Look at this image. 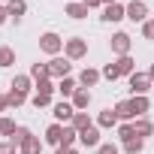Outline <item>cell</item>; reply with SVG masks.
<instances>
[{
  "label": "cell",
  "mask_w": 154,
  "mask_h": 154,
  "mask_svg": "<svg viewBox=\"0 0 154 154\" xmlns=\"http://www.w3.org/2000/svg\"><path fill=\"white\" fill-rule=\"evenodd\" d=\"M15 63V48H9V45H0V66H12Z\"/></svg>",
  "instance_id": "25"
},
{
  "label": "cell",
  "mask_w": 154,
  "mask_h": 154,
  "mask_svg": "<svg viewBox=\"0 0 154 154\" xmlns=\"http://www.w3.org/2000/svg\"><path fill=\"white\" fill-rule=\"evenodd\" d=\"M133 100V109H136V118H145V112L151 109V100L148 97H130Z\"/></svg>",
  "instance_id": "24"
},
{
  "label": "cell",
  "mask_w": 154,
  "mask_h": 154,
  "mask_svg": "<svg viewBox=\"0 0 154 154\" xmlns=\"http://www.w3.org/2000/svg\"><path fill=\"white\" fill-rule=\"evenodd\" d=\"M121 18H127V6H121V3L103 6V21H121Z\"/></svg>",
  "instance_id": "11"
},
{
  "label": "cell",
  "mask_w": 154,
  "mask_h": 154,
  "mask_svg": "<svg viewBox=\"0 0 154 154\" xmlns=\"http://www.w3.org/2000/svg\"><path fill=\"white\" fill-rule=\"evenodd\" d=\"M112 3H118V0H103V6H112Z\"/></svg>",
  "instance_id": "43"
},
{
  "label": "cell",
  "mask_w": 154,
  "mask_h": 154,
  "mask_svg": "<svg viewBox=\"0 0 154 154\" xmlns=\"http://www.w3.org/2000/svg\"><path fill=\"white\" fill-rule=\"evenodd\" d=\"M0 154H15V145L6 139V142H0Z\"/></svg>",
  "instance_id": "37"
},
{
  "label": "cell",
  "mask_w": 154,
  "mask_h": 154,
  "mask_svg": "<svg viewBox=\"0 0 154 154\" xmlns=\"http://www.w3.org/2000/svg\"><path fill=\"white\" fill-rule=\"evenodd\" d=\"M133 130H136L139 139H148V136L154 133V124H151L148 118H136V121H133Z\"/></svg>",
  "instance_id": "16"
},
{
  "label": "cell",
  "mask_w": 154,
  "mask_h": 154,
  "mask_svg": "<svg viewBox=\"0 0 154 154\" xmlns=\"http://www.w3.org/2000/svg\"><path fill=\"white\" fill-rule=\"evenodd\" d=\"M6 100H9V106H12V109H18V106H24V100H27V94H18V91H12V88H9V94H6Z\"/></svg>",
  "instance_id": "29"
},
{
  "label": "cell",
  "mask_w": 154,
  "mask_h": 154,
  "mask_svg": "<svg viewBox=\"0 0 154 154\" xmlns=\"http://www.w3.org/2000/svg\"><path fill=\"white\" fill-rule=\"evenodd\" d=\"M18 151H21V154H39V151H42V139H39V136H30Z\"/></svg>",
  "instance_id": "23"
},
{
  "label": "cell",
  "mask_w": 154,
  "mask_h": 154,
  "mask_svg": "<svg viewBox=\"0 0 154 154\" xmlns=\"http://www.w3.org/2000/svg\"><path fill=\"white\" fill-rule=\"evenodd\" d=\"M15 130H18V127H15V121H12V118H3V127H0V136L12 139V136H15Z\"/></svg>",
  "instance_id": "31"
},
{
  "label": "cell",
  "mask_w": 154,
  "mask_h": 154,
  "mask_svg": "<svg viewBox=\"0 0 154 154\" xmlns=\"http://www.w3.org/2000/svg\"><path fill=\"white\" fill-rule=\"evenodd\" d=\"M9 88H12V91H18V94H30V88H33V79H30V75H15Z\"/></svg>",
  "instance_id": "17"
},
{
  "label": "cell",
  "mask_w": 154,
  "mask_h": 154,
  "mask_svg": "<svg viewBox=\"0 0 154 154\" xmlns=\"http://www.w3.org/2000/svg\"><path fill=\"white\" fill-rule=\"evenodd\" d=\"M115 115H118V121H124V124L136 121V109H133V100H121V103L115 106Z\"/></svg>",
  "instance_id": "8"
},
{
  "label": "cell",
  "mask_w": 154,
  "mask_h": 154,
  "mask_svg": "<svg viewBox=\"0 0 154 154\" xmlns=\"http://www.w3.org/2000/svg\"><path fill=\"white\" fill-rule=\"evenodd\" d=\"M72 127H75V130L82 133V130H88V127H94V124H91L88 112H75V118H72Z\"/></svg>",
  "instance_id": "26"
},
{
  "label": "cell",
  "mask_w": 154,
  "mask_h": 154,
  "mask_svg": "<svg viewBox=\"0 0 154 154\" xmlns=\"http://www.w3.org/2000/svg\"><path fill=\"white\" fill-rule=\"evenodd\" d=\"M63 12H66L69 18H75V21H79V18H88V6H85V3H66Z\"/></svg>",
  "instance_id": "18"
},
{
  "label": "cell",
  "mask_w": 154,
  "mask_h": 154,
  "mask_svg": "<svg viewBox=\"0 0 154 154\" xmlns=\"http://www.w3.org/2000/svg\"><path fill=\"white\" fill-rule=\"evenodd\" d=\"M63 54H66L69 60H82V57L88 54V39H85V36L66 39V42H63Z\"/></svg>",
  "instance_id": "1"
},
{
  "label": "cell",
  "mask_w": 154,
  "mask_h": 154,
  "mask_svg": "<svg viewBox=\"0 0 154 154\" xmlns=\"http://www.w3.org/2000/svg\"><path fill=\"white\" fill-rule=\"evenodd\" d=\"M142 148H145V139H130V142H124V154H142Z\"/></svg>",
  "instance_id": "28"
},
{
  "label": "cell",
  "mask_w": 154,
  "mask_h": 154,
  "mask_svg": "<svg viewBox=\"0 0 154 154\" xmlns=\"http://www.w3.org/2000/svg\"><path fill=\"white\" fill-rule=\"evenodd\" d=\"M30 103H33L36 109H45V106H51V94H33Z\"/></svg>",
  "instance_id": "32"
},
{
  "label": "cell",
  "mask_w": 154,
  "mask_h": 154,
  "mask_svg": "<svg viewBox=\"0 0 154 154\" xmlns=\"http://www.w3.org/2000/svg\"><path fill=\"white\" fill-rule=\"evenodd\" d=\"M109 45H112V51H115L118 57H124V54H130V45H133V39H130L127 33H115V36L109 39Z\"/></svg>",
  "instance_id": "7"
},
{
  "label": "cell",
  "mask_w": 154,
  "mask_h": 154,
  "mask_svg": "<svg viewBox=\"0 0 154 154\" xmlns=\"http://www.w3.org/2000/svg\"><path fill=\"white\" fill-rule=\"evenodd\" d=\"M148 79H151V82H154V63H151V66H148Z\"/></svg>",
  "instance_id": "42"
},
{
  "label": "cell",
  "mask_w": 154,
  "mask_h": 154,
  "mask_svg": "<svg viewBox=\"0 0 154 154\" xmlns=\"http://www.w3.org/2000/svg\"><path fill=\"white\" fill-rule=\"evenodd\" d=\"M9 109V100H6V94H0V112H6Z\"/></svg>",
  "instance_id": "39"
},
{
  "label": "cell",
  "mask_w": 154,
  "mask_h": 154,
  "mask_svg": "<svg viewBox=\"0 0 154 154\" xmlns=\"http://www.w3.org/2000/svg\"><path fill=\"white\" fill-rule=\"evenodd\" d=\"M6 12H9V18L18 24V21H21V15L27 12V3H24V0H9V3H6Z\"/></svg>",
  "instance_id": "13"
},
{
  "label": "cell",
  "mask_w": 154,
  "mask_h": 154,
  "mask_svg": "<svg viewBox=\"0 0 154 154\" xmlns=\"http://www.w3.org/2000/svg\"><path fill=\"white\" fill-rule=\"evenodd\" d=\"M30 136H33V133H30V130H27V127H18V130H15V136H12V139H9V142H12V145H15V148H21V145H24V142H27V139H30Z\"/></svg>",
  "instance_id": "27"
},
{
  "label": "cell",
  "mask_w": 154,
  "mask_h": 154,
  "mask_svg": "<svg viewBox=\"0 0 154 154\" xmlns=\"http://www.w3.org/2000/svg\"><path fill=\"white\" fill-rule=\"evenodd\" d=\"M72 106H75V112H85L91 106V91L88 88H79V91L72 94Z\"/></svg>",
  "instance_id": "12"
},
{
  "label": "cell",
  "mask_w": 154,
  "mask_h": 154,
  "mask_svg": "<svg viewBox=\"0 0 154 154\" xmlns=\"http://www.w3.org/2000/svg\"><path fill=\"white\" fill-rule=\"evenodd\" d=\"M63 42H66V39H60L54 30H48V33H42V36H39V48H42L45 54H51V57H57V54H60Z\"/></svg>",
  "instance_id": "2"
},
{
  "label": "cell",
  "mask_w": 154,
  "mask_h": 154,
  "mask_svg": "<svg viewBox=\"0 0 154 154\" xmlns=\"http://www.w3.org/2000/svg\"><path fill=\"white\" fill-rule=\"evenodd\" d=\"M97 124H100V127H106V130H109V127H115V124H118L115 109H103V112L97 115Z\"/></svg>",
  "instance_id": "20"
},
{
  "label": "cell",
  "mask_w": 154,
  "mask_h": 154,
  "mask_svg": "<svg viewBox=\"0 0 154 154\" xmlns=\"http://www.w3.org/2000/svg\"><path fill=\"white\" fill-rule=\"evenodd\" d=\"M54 154H79V151H72V148H57Z\"/></svg>",
  "instance_id": "41"
},
{
  "label": "cell",
  "mask_w": 154,
  "mask_h": 154,
  "mask_svg": "<svg viewBox=\"0 0 154 154\" xmlns=\"http://www.w3.org/2000/svg\"><path fill=\"white\" fill-rule=\"evenodd\" d=\"M142 36H145V39H154V18H148V21L142 24Z\"/></svg>",
  "instance_id": "35"
},
{
  "label": "cell",
  "mask_w": 154,
  "mask_h": 154,
  "mask_svg": "<svg viewBox=\"0 0 154 154\" xmlns=\"http://www.w3.org/2000/svg\"><path fill=\"white\" fill-rule=\"evenodd\" d=\"M82 3H85L88 9H97V6H103V0H82Z\"/></svg>",
  "instance_id": "38"
},
{
  "label": "cell",
  "mask_w": 154,
  "mask_h": 154,
  "mask_svg": "<svg viewBox=\"0 0 154 154\" xmlns=\"http://www.w3.org/2000/svg\"><path fill=\"white\" fill-rule=\"evenodd\" d=\"M79 142H82L85 148H100V145H103V142H100V130H97V127L82 130V133H79Z\"/></svg>",
  "instance_id": "10"
},
{
  "label": "cell",
  "mask_w": 154,
  "mask_h": 154,
  "mask_svg": "<svg viewBox=\"0 0 154 154\" xmlns=\"http://www.w3.org/2000/svg\"><path fill=\"white\" fill-rule=\"evenodd\" d=\"M60 133H63V124L54 121V124L45 130V142H48V145H60Z\"/></svg>",
  "instance_id": "22"
},
{
  "label": "cell",
  "mask_w": 154,
  "mask_h": 154,
  "mask_svg": "<svg viewBox=\"0 0 154 154\" xmlns=\"http://www.w3.org/2000/svg\"><path fill=\"white\" fill-rule=\"evenodd\" d=\"M54 121L57 124H72V118H75V106L72 103H66V100H60V103H54Z\"/></svg>",
  "instance_id": "5"
},
{
  "label": "cell",
  "mask_w": 154,
  "mask_h": 154,
  "mask_svg": "<svg viewBox=\"0 0 154 154\" xmlns=\"http://www.w3.org/2000/svg\"><path fill=\"white\" fill-rule=\"evenodd\" d=\"M0 127H3V118H0Z\"/></svg>",
  "instance_id": "44"
},
{
  "label": "cell",
  "mask_w": 154,
  "mask_h": 154,
  "mask_svg": "<svg viewBox=\"0 0 154 154\" xmlns=\"http://www.w3.org/2000/svg\"><path fill=\"white\" fill-rule=\"evenodd\" d=\"M130 91H133V97H145V94L151 91L148 72H133V75H130Z\"/></svg>",
  "instance_id": "4"
},
{
  "label": "cell",
  "mask_w": 154,
  "mask_h": 154,
  "mask_svg": "<svg viewBox=\"0 0 154 154\" xmlns=\"http://www.w3.org/2000/svg\"><path fill=\"white\" fill-rule=\"evenodd\" d=\"M127 18H130L133 24H136V21L145 24V21H148V6L142 3V0H133V3H127Z\"/></svg>",
  "instance_id": "6"
},
{
  "label": "cell",
  "mask_w": 154,
  "mask_h": 154,
  "mask_svg": "<svg viewBox=\"0 0 154 154\" xmlns=\"http://www.w3.org/2000/svg\"><path fill=\"white\" fill-rule=\"evenodd\" d=\"M51 91H57V88L51 85V79H45V82H36V94H51Z\"/></svg>",
  "instance_id": "34"
},
{
  "label": "cell",
  "mask_w": 154,
  "mask_h": 154,
  "mask_svg": "<svg viewBox=\"0 0 154 154\" xmlns=\"http://www.w3.org/2000/svg\"><path fill=\"white\" fill-rule=\"evenodd\" d=\"M118 139H121V142H130V139H136V130H133V124H121V127H118Z\"/></svg>",
  "instance_id": "30"
},
{
  "label": "cell",
  "mask_w": 154,
  "mask_h": 154,
  "mask_svg": "<svg viewBox=\"0 0 154 154\" xmlns=\"http://www.w3.org/2000/svg\"><path fill=\"white\" fill-rule=\"evenodd\" d=\"M100 72H103V79H109V82H115V79H121V72H118V66H115V63H106V66H103Z\"/></svg>",
  "instance_id": "33"
},
{
  "label": "cell",
  "mask_w": 154,
  "mask_h": 154,
  "mask_svg": "<svg viewBox=\"0 0 154 154\" xmlns=\"http://www.w3.org/2000/svg\"><path fill=\"white\" fill-rule=\"evenodd\" d=\"M6 18H9V12H6V6H0V24H3Z\"/></svg>",
  "instance_id": "40"
},
{
  "label": "cell",
  "mask_w": 154,
  "mask_h": 154,
  "mask_svg": "<svg viewBox=\"0 0 154 154\" xmlns=\"http://www.w3.org/2000/svg\"><path fill=\"white\" fill-rule=\"evenodd\" d=\"M69 69H72V63H69V57H51L48 60V75H51V79H66V75H69Z\"/></svg>",
  "instance_id": "3"
},
{
  "label": "cell",
  "mask_w": 154,
  "mask_h": 154,
  "mask_svg": "<svg viewBox=\"0 0 154 154\" xmlns=\"http://www.w3.org/2000/svg\"><path fill=\"white\" fill-rule=\"evenodd\" d=\"M100 79H103V72L94 69V66H85V69L79 72V85H82V88H94Z\"/></svg>",
  "instance_id": "9"
},
{
  "label": "cell",
  "mask_w": 154,
  "mask_h": 154,
  "mask_svg": "<svg viewBox=\"0 0 154 154\" xmlns=\"http://www.w3.org/2000/svg\"><path fill=\"white\" fill-rule=\"evenodd\" d=\"M57 91H60V97H72L75 91H79V82L66 75V79H60V82H57Z\"/></svg>",
  "instance_id": "19"
},
{
  "label": "cell",
  "mask_w": 154,
  "mask_h": 154,
  "mask_svg": "<svg viewBox=\"0 0 154 154\" xmlns=\"http://www.w3.org/2000/svg\"><path fill=\"white\" fill-rule=\"evenodd\" d=\"M97 154H121V151H118V145H112V142H103V145L97 148Z\"/></svg>",
  "instance_id": "36"
},
{
  "label": "cell",
  "mask_w": 154,
  "mask_h": 154,
  "mask_svg": "<svg viewBox=\"0 0 154 154\" xmlns=\"http://www.w3.org/2000/svg\"><path fill=\"white\" fill-rule=\"evenodd\" d=\"M30 79H33V82L51 79V75H48V63H30Z\"/></svg>",
  "instance_id": "21"
},
{
  "label": "cell",
  "mask_w": 154,
  "mask_h": 154,
  "mask_svg": "<svg viewBox=\"0 0 154 154\" xmlns=\"http://www.w3.org/2000/svg\"><path fill=\"white\" fill-rule=\"evenodd\" d=\"M75 139H79V130H75L72 124H63V133H60V145L57 148H72Z\"/></svg>",
  "instance_id": "14"
},
{
  "label": "cell",
  "mask_w": 154,
  "mask_h": 154,
  "mask_svg": "<svg viewBox=\"0 0 154 154\" xmlns=\"http://www.w3.org/2000/svg\"><path fill=\"white\" fill-rule=\"evenodd\" d=\"M115 66H118V72H121V75H127V79H130V75L136 72V60H133L130 54H124V57H118V60H115Z\"/></svg>",
  "instance_id": "15"
}]
</instances>
